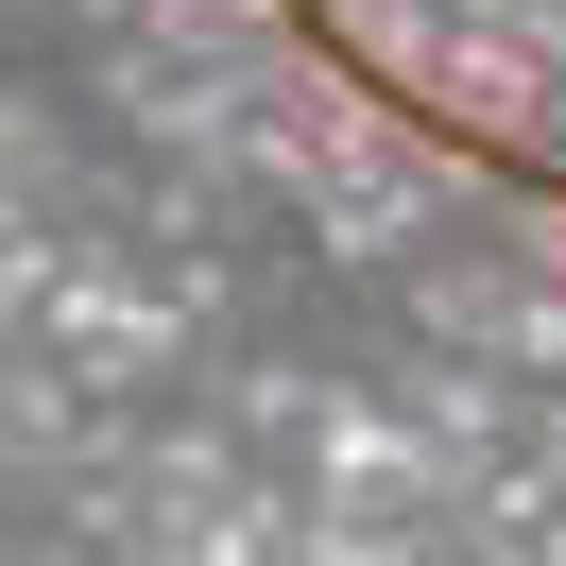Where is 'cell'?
Listing matches in <instances>:
<instances>
[{"label":"cell","instance_id":"1","mask_svg":"<svg viewBox=\"0 0 566 566\" xmlns=\"http://www.w3.org/2000/svg\"><path fill=\"white\" fill-rule=\"evenodd\" d=\"M258 18L429 172L566 223V0H258Z\"/></svg>","mask_w":566,"mask_h":566}]
</instances>
